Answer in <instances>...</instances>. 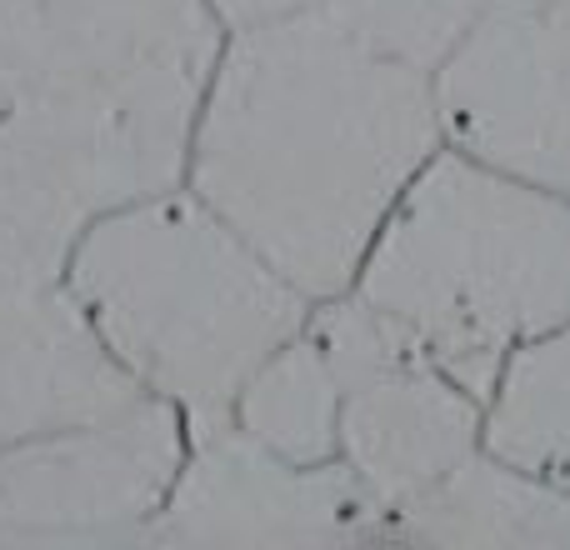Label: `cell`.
<instances>
[{
    "mask_svg": "<svg viewBox=\"0 0 570 550\" xmlns=\"http://www.w3.org/2000/svg\"><path fill=\"white\" fill-rule=\"evenodd\" d=\"M60 281L130 381L186 425L226 421L315 305L186 180L90 220Z\"/></svg>",
    "mask_w": 570,
    "mask_h": 550,
    "instance_id": "3",
    "label": "cell"
},
{
    "mask_svg": "<svg viewBox=\"0 0 570 550\" xmlns=\"http://www.w3.org/2000/svg\"><path fill=\"white\" fill-rule=\"evenodd\" d=\"M305 331L341 381L335 461L391 515L421 501L485 445V401L405 345L351 291L311 305Z\"/></svg>",
    "mask_w": 570,
    "mask_h": 550,
    "instance_id": "5",
    "label": "cell"
},
{
    "mask_svg": "<svg viewBox=\"0 0 570 550\" xmlns=\"http://www.w3.org/2000/svg\"><path fill=\"white\" fill-rule=\"evenodd\" d=\"M220 26L206 0H0V281L180 186Z\"/></svg>",
    "mask_w": 570,
    "mask_h": 550,
    "instance_id": "2",
    "label": "cell"
},
{
    "mask_svg": "<svg viewBox=\"0 0 570 550\" xmlns=\"http://www.w3.org/2000/svg\"><path fill=\"white\" fill-rule=\"evenodd\" d=\"M385 541L421 546H570V495L475 451L441 485L391 515Z\"/></svg>",
    "mask_w": 570,
    "mask_h": 550,
    "instance_id": "10",
    "label": "cell"
},
{
    "mask_svg": "<svg viewBox=\"0 0 570 550\" xmlns=\"http://www.w3.org/2000/svg\"><path fill=\"white\" fill-rule=\"evenodd\" d=\"M315 6H325L355 36L375 40L391 56L435 70L445 50L465 36L481 0H315Z\"/></svg>",
    "mask_w": 570,
    "mask_h": 550,
    "instance_id": "13",
    "label": "cell"
},
{
    "mask_svg": "<svg viewBox=\"0 0 570 550\" xmlns=\"http://www.w3.org/2000/svg\"><path fill=\"white\" fill-rule=\"evenodd\" d=\"M485 451L570 495V321L501 365L485 395Z\"/></svg>",
    "mask_w": 570,
    "mask_h": 550,
    "instance_id": "11",
    "label": "cell"
},
{
    "mask_svg": "<svg viewBox=\"0 0 570 550\" xmlns=\"http://www.w3.org/2000/svg\"><path fill=\"white\" fill-rule=\"evenodd\" d=\"M230 421L261 441L266 451L301 465L335 461L341 445V381H335L315 335L295 331L276 355L261 361V371L240 385Z\"/></svg>",
    "mask_w": 570,
    "mask_h": 550,
    "instance_id": "12",
    "label": "cell"
},
{
    "mask_svg": "<svg viewBox=\"0 0 570 550\" xmlns=\"http://www.w3.org/2000/svg\"><path fill=\"white\" fill-rule=\"evenodd\" d=\"M451 150L570 196V0H481L435 66Z\"/></svg>",
    "mask_w": 570,
    "mask_h": 550,
    "instance_id": "6",
    "label": "cell"
},
{
    "mask_svg": "<svg viewBox=\"0 0 570 550\" xmlns=\"http://www.w3.org/2000/svg\"><path fill=\"white\" fill-rule=\"evenodd\" d=\"M90 315L50 281H0V451L140 401Z\"/></svg>",
    "mask_w": 570,
    "mask_h": 550,
    "instance_id": "9",
    "label": "cell"
},
{
    "mask_svg": "<svg viewBox=\"0 0 570 550\" xmlns=\"http://www.w3.org/2000/svg\"><path fill=\"white\" fill-rule=\"evenodd\" d=\"M351 295L471 395L570 321V196L441 146L381 220Z\"/></svg>",
    "mask_w": 570,
    "mask_h": 550,
    "instance_id": "4",
    "label": "cell"
},
{
    "mask_svg": "<svg viewBox=\"0 0 570 550\" xmlns=\"http://www.w3.org/2000/svg\"><path fill=\"white\" fill-rule=\"evenodd\" d=\"M190 445L150 541L176 546H345L385 541V511L341 461L301 465L236 421L186 425Z\"/></svg>",
    "mask_w": 570,
    "mask_h": 550,
    "instance_id": "8",
    "label": "cell"
},
{
    "mask_svg": "<svg viewBox=\"0 0 570 550\" xmlns=\"http://www.w3.org/2000/svg\"><path fill=\"white\" fill-rule=\"evenodd\" d=\"M441 146L435 70L305 0L220 36L180 180L325 301L351 291L381 220Z\"/></svg>",
    "mask_w": 570,
    "mask_h": 550,
    "instance_id": "1",
    "label": "cell"
},
{
    "mask_svg": "<svg viewBox=\"0 0 570 550\" xmlns=\"http://www.w3.org/2000/svg\"><path fill=\"white\" fill-rule=\"evenodd\" d=\"M186 415L160 395L0 451V541L146 536L186 461Z\"/></svg>",
    "mask_w": 570,
    "mask_h": 550,
    "instance_id": "7",
    "label": "cell"
}]
</instances>
